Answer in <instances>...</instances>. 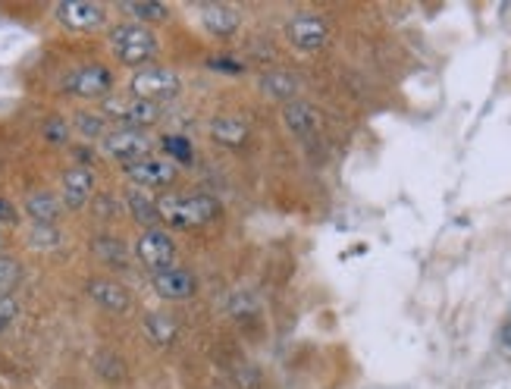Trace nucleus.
<instances>
[{"label":"nucleus","mask_w":511,"mask_h":389,"mask_svg":"<svg viewBox=\"0 0 511 389\" xmlns=\"http://www.w3.org/2000/svg\"><path fill=\"white\" fill-rule=\"evenodd\" d=\"M502 342H506V349H511V321L502 327Z\"/></svg>","instance_id":"nucleus-30"},{"label":"nucleus","mask_w":511,"mask_h":389,"mask_svg":"<svg viewBox=\"0 0 511 389\" xmlns=\"http://www.w3.org/2000/svg\"><path fill=\"white\" fill-rule=\"evenodd\" d=\"M104 113L117 123H126V126H151L157 123L161 111L157 104H148V101H138V98H107L104 101Z\"/></svg>","instance_id":"nucleus-8"},{"label":"nucleus","mask_w":511,"mask_h":389,"mask_svg":"<svg viewBox=\"0 0 511 389\" xmlns=\"http://www.w3.org/2000/svg\"><path fill=\"white\" fill-rule=\"evenodd\" d=\"M210 136L216 142H226V145H242L248 138V123L242 117H216L210 123Z\"/></svg>","instance_id":"nucleus-16"},{"label":"nucleus","mask_w":511,"mask_h":389,"mask_svg":"<svg viewBox=\"0 0 511 389\" xmlns=\"http://www.w3.org/2000/svg\"><path fill=\"white\" fill-rule=\"evenodd\" d=\"M19 279H22V267L13 258L0 254V298H10V292L19 286Z\"/></svg>","instance_id":"nucleus-18"},{"label":"nucleus","mask_w":511,"mask_h":389,"mask_svg":"<svg viewBox=\"0 0 511 389\" xmlns=\"http://www.w3.org/2000/svg\"><path fill=\"white\" fill-rule=\"evenodd\" d=\"M16 314H19L16 302H13V298H0V333L16 321Z\"/></svg>","instance_id":"nucleus-26"},{"label":"nucleus","mask_w":511,"mask_h":389,"mask_svg":"<svg viewBox=\"0 0 511 389\" xmlns=\"http://www.w3.org/2000/svg\"><path fill=\"white\" fill-rule=\"evenodd\" d=\"M157 220H163L172 229H201L216 220L220 204L201 192H170L154 201Z\"/></svg>","instance_id":"nucleus-1"},{"label":"nucleus","mask_w":511,"mask_h":389,"mask_svg":"<svg viewBox=\"0 0 511 389\" xmlns=\"http://www.w3.org/2000/svg\"><path fill=\"white\" fill-rule=\"evenodd\" d=\"M94 252L104 261H110V264H126V245L117 239H98L94 242Z\"/></svg>","instance_id":"nucleus-22"},{"label":"nucleus","mask_w":511,"mask_h":389,"mask_svg":"<svg viewBox=\"0 0 511 389\" xmlns=\"http://www.w3.org/2000/svg\"><path fill=\"white\" fill-rule=\"evenodd\" d=\"M0 242H4V229H0Z\"/></svg>","instance_id":"nucleus-31"},{"label":"nucleus","mask_w":511,"mask_h":389,"mask_svg":"<svg viewBox=\"0 0 511 389\" xmlns=\"http://www.w3.org/2000/svg\"><path fill=\"white\" fill-rule=\"evenodd\" d=\"M264 85L270 88L273 94H279V98H289L292 101L298 82H295V75H289V73H273V75H264Z\"/></svg>","instance_id":"nucleus-21"},{"label":"nucleus","mask_w":511,"mask_h":389,"mask_svg":"<svg viewBox=\"0 0 511 389\" xmlns=\"http://www.w3.org/2000/svg\"><path fill=\"white\" fill-rule=\"evenodd\" d=\"M132 98L148 101V104H161V101H172L179 94V75L163 66H142L132 73L129 79Z\"/></svg>","instance_id":"nucleus-3"},{"label":"nucleus","mask_w":511,"mask_h":389,"mask_svg":"<svg viewBox=\"0 0 511 389\" xmlns=\"http://www.w3.org/2000/svg\"><path fill=\"white\" fill-rule=\"evenodd\" d=\"M136 258L142 261L145 267H151L154 273L170 270V267L176 264V242H172V235H167L163 229H148V233H142V239H138Z\"/></svg>","instance_id":"nucleus-5"},{"label":"nucleus","mask_w":511,"mask_h":389,"mask_svg":"<svg viewBox=\"0 0 511 389\" xmlns=\"http://www.w3.org/2000/svg\"><path fill=\"white\" fill-rule=\"evenodd\" d=\"M110 48L129 66H142V63L157 57V38L148 25L142 22H123L110 31Z\"/></svg>","instance_id":"nucleus-2"},{"label":"nucleus","mask_w":511,"mask_h":389,"mask_svg":"<svg viewBox=\"0 0 511 389\" xmlns=\"http://www.w3.org/2000/svg\"><path fill=\"white\" fill-rule=\"evenodd\" d=\"M145 327H148V336H151V340L161 342V346H163V342H170L172 336H176V323H172L167 314H151L148 321H145Z\"/></svg>","instance_id":"nucleus-19"},{"label":"nucleus","mask_w":511,"mask_h":389,"mask_svg":"<svg viewBox=\"0 0 511 389\" xmlns=\"http://www.w3.org/2000/svg\"><path fill=\"white\" fill-rule=\"evenodd\" d=\"M286 31H289V41L302 50L323 48V44H327V35H330L327 19L314 16V13H302V16H295Z\"/></svg>","instance_id":"nucleus-10"},{"label":"nucleus","mask_w":511,"mask_h":389,"mask_svg":"<svg viewBox=\"0 0 511 389\" xmlns=\"http://www.w3.org/2000/svg\"><path fill=\"white\" fill-rule=\"evenodd\" d=\"M123 6H126V13H132L142 25H145V19H163L167 16V6L157 4V0H142V4L132 0V4H123Z\"/></svg>","instance_id":"nucleus-20"},{"label":"nucleus","mask_w":511,"mask_h":389,"mask_svg":"<svg viewBox=\"0 0 511 389\" xmlns=\"http://www.w3.org/2000/svg\"><path fill=\"white\" fill-rule=\"evenodd\" d=\"M94 195V173L88 167H73L63 176V201L66 208L79 210L88 204V198Z\"/></svg>","instance_id":"nucleus-11"},{"label":"nucleus","mask_w":511,"mask_h":389,"mask_svg":"<svg viewBox=\"0 0 511 389\" xmlns=\"http://www.w3.org/2000/svg\"><path fill=\"white\" fill-rule=\"evenodd\" d=\"M101 148H104V155L113 157V161L136 164V161H145V157H148L151 138L138 129H113V132H104Z\"/></svg>","instance_id":"nucleus-4"},{"label":"nucleus","mask_w":511,"mask_h":389,"mask_svg":"<svg viewBox=\"0 0 511 389\" xmlns=\"http://www.w3.org/2000/svg\"><path fill=\"white\" fill-rule=\"evenodd\" d=\"M207 66L210 69H226V73H242V63H233V60H226V57H214Z\"/></svg>","instance_id":"nucleus-27"},{"label":"nucleus","mask_w":511,"mask_h":389,"mask_svg":"<svg viewBox=\"0 0 511 389\" xmlns=\"http://www.w3.org/2000/svg\"><path fill=\"white\" fill-rule=\"evenodd\" d=\"M57 19L73 31H92L98 29V25H104L107 13L104 6L92 4V0H63V4L57 6Z\"/></svg>","instance_id":"nucleus-9"},{"label":"nucleus","mask_w":511,"mask_h":389,"mask_svg":"<svg viewBox=\"0 0 511 389\" xmlns=\"http://www.w3.org/2000/svg\"><path fill=\"white\" fill-rule=\"evenodd\" d=\"M63 85L75 98H104L113 88V73L107 66H101V63H88V66L73 69Z\"/></svg>","instance_id":"nucleus-6"},{"label":"nucleus","mask_w":511,"mask_h":389,"mask_svg":"<svg viewBox=\"0 0 511 389\" xmlns=\"http://www.w3.org/2000/svg\"><path fill=\"white\" fill-rule=\"evenodd\" d=\"M283 119L295 136H311V132H317V126H321L317 111L311 104H304V101H289V104L283 107Z\"/></svg>","instance_id":"nucleus-15"},{"label":"nucleus","mask_w":511,"mask_h":389,"mask_svg":"<svg viewBox=\"0 0 511 389\" xmlns=\"http://www.w3.org/2000/svg\"><path fill=\"white\" fill-rule=\"evenodd\" d=\"M176 164L167 157H145V161L126 164V180H132L142 189H163L176 180Z\"/></svg>","instance_id":"nucleus-7"},{"label":"nucleus","mask_w":511,"mask_h":389,"mask_svg":"<svg viewBox=\"0 0 511 389\" xmlns=\"http://www.w3.org/2000/svg\"><path fill=\"white\" fill-rule=\"evenodd\" d=\"M163 151L176 157V161H182V164H191V157H195L191 142H189V138H182V136H167V138H163Z\"/></svg>","instance_id":"nucleus-23"},{"label":"nucleus","mask_w":511,"mask_h":389,"mask_svg":"<svg viewBox=\"0 0 511 389\" xmlns=\"http://www.w3.org/2000/svg\"><path fill=\"white\" fill-rule=\"evenodd\" d=\"M129 204H132V214H136L138 220H145V223H154L157 220V208L145 195H132Z\"/></svg>","instance_id":"nucleus-25"},{"label":"nucleus","mask_w":511,"mask_h":389,"mask_svg":"<svg viewBox=\"0 0 511 389\" xmlns=\"http://www.w3.org/2000/svg\"><path fill=\"white\" fill-rule=\"evenodd\" d=\"M239 22H242V16L235 10H229V6H220V4L201 6V25L210 31V35H220V38L235 35Z\"/></svg>","instance_id":"nucleus-14"},{"label":"nucleus","mask_w":511,"mask_h":389,"mask_svg":"<svg viewBox=\"0 0 511 389\" xmlns=\"http://www.w3.org/2000/svg\"><path fill=\"white\" fill-rule=\"evenodd\" d=\"M88 296L107 311H126L132 305V296L126 286H119L117 279H92L88 286Z\"/></svg>","instance_id":"nucleus-12"},{"label":"nucleus","mask_w":511,"mask_h":389,"mask_svg":"<svg viewBox=\"0 0 511 389\" xmlns=\"http://www.w3.org/2000/svg\"><path fill=\"white\" fill-rule=\"evenodd\" d=\"M13 220H16V208L0 198V223H13Z\"/></svg>","instance_id":"nucleus-28"},{"label":"nucleus","mask_w":511,"mask_h":389,"mask_svg":"<svg viewBox=\"0 0 511 389\" xmlns=\"http://www.w3.org/2000/svg\"><path fill=\"white\" fill-rule=\"evenodd\" d=\"M25 210H29V217L35 223L50 226V223L60 217V201H57L50 192H35V195H29V201H25Z\"/></svg>","instance_id":"nucleus-17"},{"label":"nucleus","mask_w":511,"mask_h":389,"mask_svg":"<svg viewBox=\"0 0 511 389\" xmlns=\"http://www.w3.org/2000/svg\"><path fill=\"white\" fill-rule=\"evenodd\" d=\"M48 138H57V142H63L66 138V126L57 119V123H48Z\"/></svg>","instance_id":"nucleus-29"},{"label":"nucleus","mask_w":511,"mask_h":389,"mask_svg":"<svg viewBox=\"0 0 511 389\" xmlns=\"http://www.w3.org/2000/svg\"><path fill=\"white\" fill-rule=\"evenodd\" d=\"M75 126H79V132L82 136H88V138H104V119L101 117H92V113H79V117H75Z\"/></svg>","instance_id":"nucleus-24"},{"label":"nucleus","mask_w":511,"mask_h":389,"mask_svg":"<svg viewBox=\"0 0 511 389\" xmlns=\"http://www.w3.org/2000/svg\"><path fill=\"white\" fill-rule=\"evenodd\" d=\"M151 283H154V289L161 298H185V296L195 292V277L185 273V270H179V267H170V270L154 273Z\"/></svg>","instance_id":"nucleus-13"}]
</instances>
